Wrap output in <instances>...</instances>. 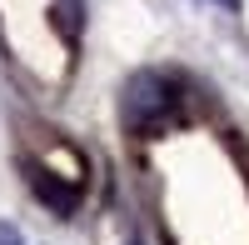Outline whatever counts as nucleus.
<instances>
[{"label": "nucleus", "instance_id": "39448f33", "mask_svg": "<svg viewBox=\"0 0 249 245\" xmlns=\"http://www.w3.org/2000/svg\"><path fill=\"white\" fill-rule=\"evenodd\" d=\"M130 245H140V240H130Z\"/></svg>", "mask_w": 249, "mask_h": 245}, {"label": "nucleus", "instance_id": "7ed1b4c3", "mask_svg": "<svg viewBox=\"0 0 249 245\" xmlns=\"http://www.w3.org/2000/svg\"><path fill=\"white\" fill-rule=\"evenodd\" d=\"M55 25L65 35V45L80 40V0H55Z\"/></svg>", "mask_w": 249, "mask_h": 245}, {"label": "nucleus", "instance_id": "f03ea898", "mask_svg": "<svg viewBox=\"0 0 249 245\" xmlns=\"http://www.w3.org/2000/svg\"><path fill=\"white\" fill-rule=\"evenodd\" d=\"M25 180H30L35 200H45V205H50L55 215H75V210H80V190H75V185H60V180H55L50 170L25 165Z\"/></svg>", "mask_w": 249, "mask_h": 245}, {"label": "nucleus", "instance_id": "20e7f679", "mask_svg": "<svg viewBox=\"0 0 249 245\" xmlns=\"http://www.w3.org/2000/svg\"><path fill=\"white\" fill-rule=\"evenodd\" d=\"M0 245H25V235H20L10 220H0Z\"/></svg>", "mask_w": 249, "mask_h": 245}, {"label": "nucleus", "instance_id": "f257e3e1", "mask_svg": "<svg viewBox=\"0 0 249 245\" xmlns=\"http://www.w3.org/2000/svg\"><path fill=\"white\" fill-rule=\"evenodd\" d=\"M175 120H179V95H175L170 80L160 70L130 75V85H124V125L135 135H144V140H155V135L170 130Z\"/></svg>", "mask_w": 249, "mask_h": 245}]
</instances>
